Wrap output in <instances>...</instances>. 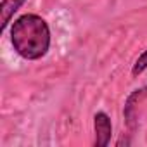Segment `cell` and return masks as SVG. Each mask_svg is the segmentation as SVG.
<instances>
[{"mask_svg":"<svg viewBox=\"0 0 147 147\" xmlns=\"http://www.w3.org/2000/svg\"><path fill=\"white\" fill-rule=\"evenodd\" d=\"M11 43L18 55L38 61L50 49V28L38 14H23L11 26Z\"/></svg>","mask_w":147,"mask_h":147,"instance_id":"obj_1","label":"cell"},{"mask_svg":"<svg viewBox=\"0 0 147 147\" xmlns=\"http://www.w3.org/2000/svg\"><path fill=\"white\" fill-rule=\"evenodd\" d=\"M94 131H95V140H94L95 147L109 145L111 137H113V123H111V118L104 111L95 113V116H94Z\"/></svg>","mask_w":147,"mask_h":147,"instance_id":"obj_2","label":"cell"},{"mask_svg":"<svg viewBox=\"0 0 147 147\" xmlns=\"http://www.w3.org/2000/svg\"><path fill=\"white\" fill-rule=\"evenodd\" d=\"M26 0H2L0 4V31H5L11 19L14 18V14L23 7V4Z\"/></svg>","mask_w":147,"mask_h":147,"instance_id":"obj_3","label":"cell"},{"mask_svg":"<svg viewBox=\"0 0 147 147\" xmlns=\"http://www.w3.org/2000/svg\"><path fill=\"white\" fill-rule=\"evenodd\" d=\"M145 90L147 88H138V90H133L130 95H128V99H126V104H125V119H126V125L133 130L135 128V119H137V102H138V99L140 97H144V94H145Z\"/></svg>","mask_w":147,"mask_h":147,"instance_id":"obj_4","label":"cell"},{"mask_svg":"<svg viewBox=\"0 0 147 147\" xmlns=\"http://www.w3.org/2000/svg\"><path fill=\"white\" fill-rule=\"evenodd\" d=\"M145 69H147V49L135 59V62H133V66H131V76H133V78L140 76Z\"/></svg>","mask_w":147,"mask_h":147,"instance_id":"obj_5","label":"cell"}]
</instances>
